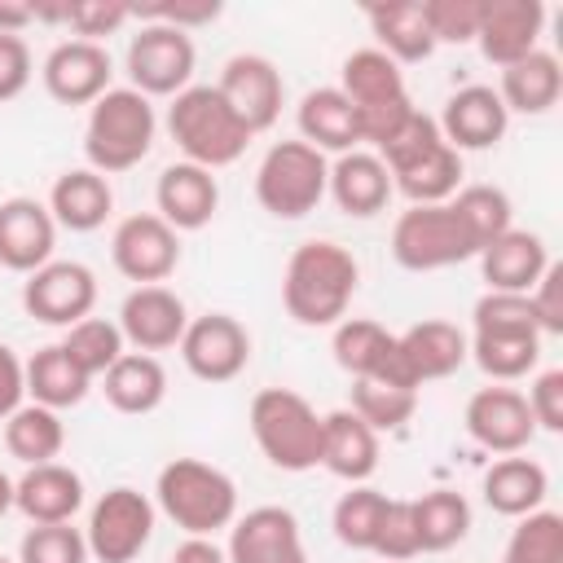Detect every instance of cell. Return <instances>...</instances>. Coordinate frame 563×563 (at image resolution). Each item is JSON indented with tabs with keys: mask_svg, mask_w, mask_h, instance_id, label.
<instances>
[{
	"mask_svg": "<svg viewBox=\"0 0 563 563\" xmlns=\"http://www.w3.org/2000/svg\"><path fill=\"white\" fill-rule=\"evenodd\" d=\"M180 361L202 383H233L251 365V330L229 312L189 317L180 334Z\"/></svg>",
	"mask_w": 563,
	"mask_h": 563,
	"instance_id": "4fadbf2b",
	"label": "cell"
},
{
	"mask_svg": "<svg viewBox=\"0 0 563 563\" xmlns=\"http://www.w3.org/2000/svg\"><path fill=\"white\" fill-rule=\"evenodd\" d=\"M466 352L493 383H515V378L537 369L541 334L537 330H471Z\"/></svg>",
	"mask_w": 563,
	"mask_h": 563,
	"instance_id": "e575fe53",
	"label": "cell"
},
{
	"mask_svg": "<svg viewBox=\"0 0 563 563\" xmlns=\"http://www.w3.org/2000/svg\"><path fill=\"white\" fill-rule=\"evenodd\" d=\"M462 422H466V435H471L479 449L501 453V457L523 453V449L532 444V435H537V422H532V413H528V400H523V391L510 387V383L479 387V391L466 400Z\"/></svg>",
	"mask_w": 563,
	"mask_h": 563,
	"instance_id": "2e32d148",
	"label": "cell"
},
{
	"mask_svg": "<svg viewBox=\"0 0 563 563\" xmlns=\"http://www.w3.org/2000/svg\"><path fill=\"white\" fill-rule=\"evenodd\" d=\"M57 224L40 198H4L0 202V268L35 273L53 260Z\"/></svg>",
	"mask_w": 563,
	"mask_h": 563,
	"instance_id": "7402d4cb",
	"label": "cell"
},
{
	"mask_svg": "<svg viewBox=\"0 0 563 563\" xmlns=\"http://www.w3.org/2000/svg\"><path fill=\"white\" fill-rule=\"evenodd\" d=\"M128 22H132V9L123 0H70L66 9V26L75 31V40H88V44H101Z\"/></svg>",
	"mask_w": 563,
	"mask_h": 563,
	"instance_id": "681fc988",
	"label": "cell"
},
{
	"mask_svg": "<svg viewBox=\"0 0 563 563\" xmlns=\"http://www.w3.org/2000/svg\"><path fill=\"white\" fill-rule=\"evenodd\" d=\"M330 352H334V365L352 378H378V383H391V387H405V391H418L405 361H400V347H396V334L369 317H343L330 334Z\"/></svg>",
	"mask_w": 563,
	"mask_h": 563,
	"instance_id": "9a60e30c",
	"label": "cell"
},
{
	"mask_svg": "<svg viewBox=\"0 0 563 563\" xmlns=\"http://www.w3.org/2000/svg\"><path fill=\"white\" fill-rule=\"evenodd\" d=\"M92 303H97V273L79 260H48L22 282V308L44 325L70 330L75 321L92 317Z\"/></svg>",
	"mask_w": 563,
	"mask_h": 563,
	"instance_id": "7c38bea8",
	"label": "cell"
},
{
	"mask_svg": "<svg viewBox=\"0 0 563 563\" xmlns=\"http://www.w3.org/2000/svg\"><path fill=\"white\" fill-rule=\"evenodd\" d=\"M396 347H400V361H405L413 387L435 383V378H449V374H457L471 361L466 330H457L453 321H440V317L413 321L405 334H396Z\"/></svg>",
	"mask_w": 563,
	"mask_h": 563,
	"instance_id": "484cf974",
	"label": "cell"
},
{
	"mask_svg": "<svg viewBox=\"0 0 563 563\" xmlns=\"http://www.w3.org/2000/svg\"><path fill=\"white\" fill-rule=\"evenodd\" d=\"M391 189H400L409 198V207H431V202H449L462 189V154L440 141L427 158L409 163L405 172L391 176Z\"/></svg>",
	"mask_w": 563,
	"mask_h": 563,
	"instance_id": "f35d334b",
	"label": "cell"
},
{
	"mask_svg": "<svg viewBox=\"0 0 563 563\" xmlns=\"http://www.w3.org/2000/svg\"><path fill=\"white\" fill-rule=\"evenodd\" d=\"M198 66V48L189 31H176L167 22H141L128 40V88L141 97H176L189 88Z\"/></svg>",
	"mask_w": 563,
	"mask_h": 563,
	"instance_id": "30bf717a",
	"label": "cell"
},
{
	"mask_svg": "<svg viewBox=\"0 0 563 563\" xmlns=\"http://www.w3.org/2000/svg\"><path fill=\"white\" fill-rule=\"evenodd\" d=\"M435 123H440V136H444L457 154H466V150H493V145L506 136L510 114H506L497 88H488V84H466V88H457V92L444 101V110H440Z\"/></svg>",
	"mask_w": 563,
	"mask_h": 563,
	"instance_id": "603a6c76",
	"label": "cell"
},
{
	"mask_svg": "<svg viewBox=\"0 0 563 563\" xmlns=\"http://www.w3.org/2000/svg\"><path fill=\"white\" fill-rule=\"evenodd\" d=\"M501 563H563V515L559 510H532L510 528Z\"/></svg>",
	"mask_w": 563,
	"mask_h": 563,
	"instance_id": "ee69618b",
	"label": "cell"
},
{
	"mask_svg": "<svg viewBox=\"0 0 563 563\" xmlns=\"http://www.w3.org/2000/svg\"><path fill=\"white\" fill-rule=\"evenodd\" d=\"M325 194L334 198V207L343 216H356V220H369L378 216L387 202H391V172L383 167V158L374 150H347L330 163V180H325Z\"/></svg>",
	"mask_w": 563,
	"mask_h": 563,
	"instance_id": "cb8c5ba5",
	"label": "cell"
},
{
	"mask_svg": "<svg viewBox=\"0 0 563 563\" xmlns=\"http://www.w3.org/2000/svg\"><path fill=\"white\" fill-rule=\"evenodd\" d=\"M154 510L185 537H216L238 519V484L202 457H172L154 479Z\"/></svg>",
	"mask_w": 563,
	"mask_h": 563,
	"instance_id": "3957f363",
	"label": "cell"
},
{
	"mask_svg": "<svg viewBox=\"0 0 563 563\" xmlns=\"http://www.w3.org/2000/svg\"><path fill=\"white\" fill-rule=\"evenodd\" d=\"M154 515L158 510L141 488H132V484L106 488L97 497V506L88 510V528H84L88 559H97V563H132L154 537Z\"/></svg>",
	"mask_w": 563,
	"mask_h": 563,
	"instance_id": "9c48e42d",
	"label": "cell"
},
{
	"mask_svg": "<svg viewBox=\"0 0 563 563\" xmlns=\"http://www.w3.org/2000/svg\"><path fill=\"white\" fill-rule=\"evenodd\" d=\"M62 352L88 374V378H101L123 352H128V343H123V330H119V321H106V317H84V321H75L66 334H62Z\"/></svg>",
	"mask_w": 563,
	"mask_h": 563,
	"instance_id": "b9f144b4",
	"label": "cell"
},
{
	"mask_svg": "<svg viewBox=\"0 0 563 563\" xmlns=\"http://www.w3.org/2000/svg\"><path fill=\"white\" fill-rule=\"evenodd\" d=\"M475 260H479V277L488 282V290H501V295H528L537 277L550 268L545 238L528 229H506Z\"/></svg>",
	"mask_w": 563,
	"mask_h": 563,
	"instance_id": "d4e9b609",
	"label": "cell"
},
{
	"mask_svg": "<svg viewBox=\"0 0 563 563\" xmlns=\"http://www.w3.org/2000/svg\"><path fill=\"white\" fill-rule=\"evenodd\" d=\"M409 506H413V528H418L422 554H440V550H453L457 541H466L471 501L457 488H431V493L413 497Z\"/></svg>",
	"mask_w": 563,
	"mask_h": 563,
	"instance_id": "74e56055",
	"label": "cell"
},
{
	"mask_svg": "<svg viewBox=\"0 0 563 563\" xmlns=\"http://www.w3.org/2000/svg\"><path fill=\"white\" fill-rule=\"evenodd\" d=\"M31 75H35V62H31L26 40L22 35H0V106L22 97Z\"/></svg>",
	"mask_w": 563,
	"mask_h": 563,
	"instance_id": "db71d44e",
	"label": "cell"
},
{
	"mask_svg": "<svg viewBox=\"0 0 563 563\" xmlns=\"http://www.w3.org/2000/svg\"><path fill=\"white\" fill-rule=\"evenodd\" d=\"M479 493H484V506H488L493 515L523 519V515H532V510H541V506H545L550 475H545V466H541V462L510 453V457H497V462L484 471Z\"/></svg>",
	"mask_w": 563,
	"mask_h": 563,
	"instance_id": "4dcf8cb0",
	"label": "cell"
},
{
	"mask_svg": "<svg viewBox=\"0 0 563 563\" xmlns=\"http://www.w3.org/2000/svg\"><path fill=\"white\" fill-rule=\"evenodd\" d=\"M66 444V422L57 409H44L35 400H26L22 409H13L4 418V449L9 457H18L22 466H40V462H57Z\"/></svg>",
	"mask_w": 563,
	"mask_h": 563,
	"instance_id": "8d00e7d4",
	"label": "cell"
},
{
	"mask_svg": "<svg viewBox=\"0 0 563 563\" xmlns=\"http://www.w3.org/2000/svg\"><path fill=\"white\" fill-rule=\"evenodd\" d=\"M369 31H374V48L387 53L396 66H413L427 62L435 53L431 26L422 18V0H391V4H374L365 9Z\"/></svg>",
	"mask_w": 563,
	"mask_h": 563,
	"instance_id": "d6a6232c",
	"label": "cell"
},
{
	"mask_svg": "<svg viewBox=\"0 0 563 563\" xmlns=\"http://www.w3.org/2000/svg\"><path fill=\"white\" fill-rule=\"evenodd\" d=\"M321 466L334 479L365 484L378 471V435L352 409L321 413Z\"/></svg>",
	"mask_w": 563,
	"mask_h": 563,
	"instance_id": "f546056e",
	"label": "cell"
},
{
	"mask_svg": "<svg viewBox=\"0 0 563 563\" xmlns=\"http://www.w3.org/2000/svg\"><path fill=\"white\" fill-rule=\"evenodd\" d=\"M101 391L110 400V409L141 418L154 413L167 400V369L158 356L150 352H123L106 374H101Z\"/></svg>",
	"mask_w": 563,
	"mask_h": 563,
	"instance_id": "1f68e13d",
	"label": "cell"
},
{
	"mask_svg": "<svg viewBox=\"0 0 563 563\" xmlns=\"http://www.w3.org/2000/svg\"><path fill=\"white\" fill-rule=\"evenodd\" d=\"M110 53L106 44H88V40H62L48 48L40 79L44 92L57 106H92L101 92H110Z\"/></svg>",
	"mask_w": 563,
	"mask_h": 563,
	"instance_id": "ac0fdd59",
	"label": "cell"
},
{
	"mask_svg": "<svg viewBox=\"0 0 563 563\" xmlns=\"http://www.w3.org/2000/svg\"><path fill=\"white\" fill-rule=\"evenodd\" d=\"M0 563H13V559H4V554H0Z\"/></svg>",
	"mask_w": 563,
	"mask_h": 563,
	"instance_id": "91938a15",
	"label": "cell"
},
{
	"mask_svg": "<svg viewBox=\"0 0 563 563\" xmlns=\"http://www.w3.org/2000/svg\"><path fill=\"white\" fill-rule=\"evenodd\" d=\"M88 387L92 378L62 352V343H48L26 361V396L44 409H75L88 396Z\"/></svg>",
	"mask_w": 563,
	"mask_h": 563,
	"instance_id": "d590c367",
	"label": "cell"
},
{
	"mask_svg": "<svg viewBox=\"0 0 563 563\" xmlns=\"http://www.w3.org/2000/svg\"><path fill=\"white\" fill-rule=\"evenodd\" d=\"M26 405V361L9 343H0V422Z\"/></svg>",
	"mask_w": 563,
	"mask_h": 563,
	"instance_id": "11a10c76",
	"label": "cell"
},
{
	"mask_svg": "<svg viewBox=\"0 0 563 563\" xmlns=\"http://www.w3.org/2000/svg\"><path fill=\"white\" fill-rule=\"evenodd\" d=\"M154 216L167 220L176 233H198L211 224L216 207H220V185H216V172L207 167H194V163H167L158 172V185H154Z\"/></svg>",
	"mask_w": 563,
	"mask_h": 563,
	"instance_id": "44dd1931",
	"label": "cell"
},
{
	"mask_svg": "<svg viewBox=\"0 0 563 563\" xmlns=\"http://www.w3.org/2000/svg\"><path fill=\"white\" fill-rule=\"evenodd\" d=\"M167 136L185 154V163L220 172L238 163L251 145V128L233 114V106L220 97L216 84H189L167 106Z\"/></svg>",
	"mask_w": 563,
	"mask_h": 563,
	"instance_id": "7a4b0ae2",
	"label": "cell"
},
{
	"mask_svg": "<svg viewBox=\"0 0 563 563\" xmlns=\"http://www.w3.org/2000/svg\"><path fill=\"white\" fill-rule=\"evenodd\" d=\"M422 18L435 44H471L484 18V0H422Z\"/></svg>",
	"mask_w": 563,
	"mask_h": 563,
	"instance_id": "7dc6e473",
	"label": "cell"
},
{
	"mask_svg": "<svg viewBox=\"0 0 563 563\" xmlns=\"http://www.w3.org/2000/svg\"><path fill=\"white\" fill-rule=\"evenodd\" d=\"M255 449L268 457V466L286 475H303L321 466V413L290 387H264L255 391L246 409Z\"/></svg>",
	"mask_w": 563,
	"mask_h": 563,
	"instance_id": "8992f818",
	"label": "cell"
},
{
	"mask_svg": "<svg viewBox=\"0 0 563 563\" xmlns=\"http://www.w3.org/2000/svg\"><path fill=\"white\" fill-rule=\"evenodd\" d=\"M18 563H88L84 528H75V523H31L22 532Z\"/></svg>",
	"mask_w": 563,
	"mask_h": 563,
	"instance_id": "f6af8a7d",
	"label": "cell"
},
{
	"mask_svg": "<svg viewBox=\"0 0 563 563\" xmlns=\"http://www.w3.org/2000/svg\"><path fill=\"white\" fill-rule=\"evenodd\" d=\"M167 563H229V559H224V545H216L211 537H185Z\"/></svg>",
	"mask_w": 563,
	"mask_h": 563,
	"instance_id": "9f6ffc18",
	"label": "cell"
},
{
	"mask_svg": "<svg viewBox=\"0 0 563 563\" xmlns=\"http://www.w3.org/2000/svg\"><path fill=\"white\" fill-rule=\"evenodd\" d=\"M471 330H537L528 295H501V290H484L471 308ZM541 334V330H537Z\"/></svg>",
	"mask_w": 563,
	"mask_h": 563,
	"instance_id": "f907efd6",
	"label": "cell"
},
{
	"mask_svg": "<svg viewBox=\"0 0 563 563\" xmlns=\"http://www.w3.org/2000/svg\"><path fill=\"white\" fill-rule=\"evenodd\" d=\"M383 510H387V493H378V488H369V484H352V488L334 501V510H330V528H334L339 545L361 550V554H374Z\"/></svg>",
	"mask_w": 563,
	"mask_h": 563,
	"instance_id": "ab89813d",
	"label": "cell"
},
{
	"mask_svg": "<svg viewBox=\"0 0 563 563\" xmlns=\"http://www.w3.org/2000/svg\"><path fill=\"white\" fill-rule=\"evenodd\" d=\"M295 123H299V141H308L312 150L321 154H347V150H361V128H356V110L352 101L339 92V84H325V88H308L299 97V110H295Z\"/></svg>",
	"mask_w": 563,
	"mask_h": 563,
	"instance_id": "f1b7e54d",
	"label": "cell"
},
{
	"mask_svg": "<svg viewBox=\"0 0 563 563\" xmlns=\"http://www.w3.org/2000/svg\"><path fill=\"white\" fill-rule=\"evenodd\" d=\"M110 260L136 286H163L180 264V233L154 211L123 216L110 233Z\"/></svg>",
	"mask_w": 563,
	"mask_h": 563,
	"instance_id": "8fae6325",
	"label": "cell"
},
{
	"mask_svg": "<svg viewBox=\"0 0 563 563\" xmlns=\"http://www.w3.org/2000/svg\"><path fill=\"white\" fill-rule=\"evenodd\" d=\"M374 554H378L383 563H405V559L422 554V545H418V528H413V506H409V497H387V510H383V523H378Z\"/></svg>",
	"mask_w": 563,
	"mask_h": 563,
	"instance_id": "c3c4849f",
	"label": "cell"
},
{
	"mask_svg": "<svg viewBox=\"0 0 563 563\" xmlns=\"http://www.w3.org/2000/svg\"><path fill=\"white\" fill-rule=\"evenodd\" d=\"M48 216L57 229H70V233H92L110 220L114 211V189H110V176L92 172V167H70L53 180L48 189Z\"/></svg>",
	"mask_w": 563,
	"mask_h": 563,
	"instance_id": "83f0119b",
	"label": "cell"
},
{
	"mask_svg": "<svg viewBox=\"0 0 563 563\" xmlns=\"http://www.w3.org/2000/svg\"><path fill=\"white\" fill-rule=\"evenodd\" d=\"M528 308H532V321H537L541 339L545 334H563V264L550 260V268L528 290Z\"/></svg>",
	"mask_w": 563,
	"mask_h": 563,
	"instance_id": "816d5d0a",
	"label": "cell"
},
{
	"mask_svg": "<svg viewBox=\"0 0 563 563\" xmlns=\"http://www.w3.org/2000/svg\"><path fill=\"white\" fill-rule=\"evenodd\" d=\"M475 255H479V246L449 202L405 207L391 224V260L409 273L453 268V264H466Z\"/></svg>",
	"mask_w": 563,
	"mask_h": 563,
	"instance_id": "ba28073f",
	"label": "cell"
},
{
	"mask_svg": "<svg viewBox=\"0 0 563 563\" xmlns=\"http://www.w3.org/2000/svg\"><path fill=\"white\" fill-rule=\"evenodd\" d=\"M154 132H158V114L150 97H141L136 88H110L88 106L84 158L101 176L132 172L154 150Z\"/></svg>",
	"mask_w": 563,
	"mask_h": 563,
	"instance_id": "277c9868",
	"label": "cell"
},
{
	"mask_svg": "<svg viewBox=\"0 0 563 563\" xmlns=\"http://www.w3.org/2000/svg\"><path fill=\"white\" fill-rule=\"evenodd\" d=\"M13 506L31 523H70L84 506V479L66 462L26 466L22 479H13Z\"/></svg>",
	"mask_w": 563,
	"mask_h": 563,
	"instance_id": "4316f807",
	"label": "cell"
},
{
	"mask_svg": "<svg viewBox=\"0 0 563 563\" xmlns=\"http://www.w3.org/2000/svg\"><path fill=\"white\" fill-rule=\"evenodd\" d=\"M449 207L462 216L466 233L475 238V246L484 251L493 238H501L506 229H515V207H510V194L497 189V185H462Z\"/></svg>",
	"mask_w": 563,
	"mask_h": 563,
	"instance_id": "60d3db41",
	"label": "cell"
},
{
	"mask_svg": "<svg viewBox=\"0 0 563 563\" xmlns=\"http://www.w3.org/2000/svg\"><path fill=\"white\" fill-rule=\"evenodd\" d=\"M541 31H545V4L541 0H484L475 44H479L484 62L506 70V66H515L541 48Z\"/></svg>",
	"mask_w": 563,
	"mask_h": 563,
	"instance_id": "d6986e66",
	"label": "cell"
},
{
	"mask_svg": "<svg viewBox=\"0 0 563 563\" xmlns=\"http://www.w3.org/2000/svg\"><path fill=\"white\" fill-rule=\"evenodd\" d=\"M339 92L352 101L356 110V128H361V145H383L391 141L405 119L418 110L409 101V88H405V70L378 53V48H356L343 57V70H339Z\"/></svg>",
	"mask_w": 563,
	"mask_h": 563,
	"instance_id": "5b68a950",
	"label": "cell"
},
{
	"mask_svg": "<svg viewBox=\"0 0 563 563\" xmlns=\"http://www.w3.org/2000/svg\"><path fill=\"white\" fill-rule=\"evenodd\" d=\"M559 92H563V70H559V57L545 48L506 66L497 79V97L506 114H545L559 101Z\"/></svg>",
	"mask_w": 563,
	"mask_h": 563,
	"instance_id": "836d02e7",
	"label": "cell"
},
{
	"mask_svg": "<svg viewBox=\"0 0 563 563\" xmlns=\"http://www.w3.org/2000/svg\"><path fill=\"white\" fill-rule=\"evenodd\" d=\"M35 22L31 0H0V35H22Z\"/></svg>",
	"mask_w": 563,
	"mask_h": 563,
	"instance_id": "6f0895ef",
	"label": "cell"
},
{
	"mask_svg": "<svg viewBox=\"0 0 563 563\" xmlns=\"http://www.w3.org/2000/svg\"><path fill=\"white\" fill-rule=\"evenodd\" d=\"M374 435L383 431H400L413 409H418V391H405V387H391V383H378V378H352V405H347Z\"/></svg>",
	"mask_w": 563,
	"mask_h": 563,
	"instance_id": "7bdbcfd3",
	"label": "cell"
},
{
	"mask_svg": "<svg viewBox=\"0 0 563 563\" xmlns=\"http://www.w3.org/2000/svg\"><path fill=\"white\" fill-rule=\"evenodd\" d=\"M444 136H440V123L431 119V114H422V110H413L409 119H405V128L391 136V141H383L374 154L383 158V167L396 176V172H405L409 163H418V158H427L435 145H440Z\"/></svg>",
	"mask_w": 563,
	"mask_h": 563,
	"instance_id": "bcb514c9",
	"label": "cell"
},
{
	"mask_svg": "<svg viewBox=\"0 0 563 563\" xmlns=\"http://www.w3.org/2000/svg\"><path fill=\"white\" fill-rule=\"evenodd\" d=\"M189 325V308L172 286H136L128 290V299L119 303V330L123 343L136 352H167L180 343Z\"/></svg>",
	"mask_w": 563,
	"mask_h": 563,
	"instance_id": "ffe728a7",
	"label": "cell"
},
{
	"mask_svg": "<svg viewBox=\"0 0 563 563\" xmlns=\"http://www.w3.org/2000/svg\"><path fill=\"white\" fill-rule=\"evenodd\" d=\"M13 510V479L0 471V515H9Z\"/></svg>",
	"mask_w": 563,
	"mask_h": 563,
	"instance_id": "680465c9",
	"label": "cell"
},
{
	"mask_svg": "<svg viewBox=\"0 0 563 563\" xmlns=\"http://www.w3.org/2000/svg\"><path fill=\"white\" fill-rule=\"evenodd\" d=\"M220 97L233 106V114L251 128V136L268 132L282 114V101H286V84H282V70L264 57V53H233L224 66H220V79H216Z\"/></svg>",
	"mask_w": 563,
	"mask_h": 563,
	"instance_id": "5bb4252c",
	"label": "cell"
},
{
	"mask_svg": "<svg viewBox=\"0 0 563 563\" xmlns=\"http://www.w3.org/2000/svg\"><path fill=\"white\" fill-rule=\"evenodd\" d=\"M361 286V264L347 246L334 238H308L290 251L286 273H282V303L290 321L321 330L339 325L347 317V303Z\"/></svg>",
	"mask_w": 563,
	"mask_h": 563,
	"instance_id": "6da1fadb",
	"label": "cell"
},
{
	"mask_svg": "<svg viewBox=\"0 0 563 563\" xmlns=\"http://www.w3.org/2000/svg\"><path fill=\"white\" fill-rule=\"evenodd\" d=\"M523 400H528L537 431H550V435L563 431V369H541Z\"/></svg>",
	"mask_w": 563,
	"mask_h": 563,
	"instance_id": "f5cc1de1",
	"label": "cell"
},
{
	"mask_svg": "<svg viewBox=\"0 0 563 563\" xmlns=\"http://www.w3.org/2000/svg\"><path fill=\"white\" fill-rule=\"evenodd\" d=\"M330 158L308 141H277L255 167V198L273 220H303L325 198Z\"/></svg>",
	"mask_w": 563,
	"mask_h": 563,
	"instance_id": "52a82bcc",
	"label": "cell"
},
{
	"mask_svg": "<svg viewBox=\"0 0 563 563\" xmlns=\"http://www.w3.org/2000/svg\"><path fill=\"white\" fill-rule=\"evenodd\" d=\"M229 563H308L303 532L295 510L286 506H255L229 523Z\"/></svg>",
	"mask_w": 563,
	"mask_h": 563,
	"instance_id": "e0dca14e",
	"label": "cell"
}]
</instances>
